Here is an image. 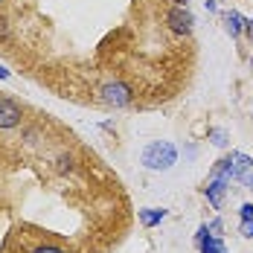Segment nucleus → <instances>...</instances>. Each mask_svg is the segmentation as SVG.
Returning <instances> with one entry per match:
<instances>
[{"instance_id": "2", "label": "nucleus", "mask_w": 253, "mask_h": 253, "mask_svg": "<svg viewBox=\"0 0 253 253\" xmlns=\"http://www.w3.org/2000/svg\"><path fill=\"white\" fill-rule=\"evenodd\" d=\"M143 166L152 169V172H166L177 163V149L169 143V140H154L143 149Z\"/></svg>"}, {"instance_id": "10", "label": "nucleus", "mask_w": 253, "mask_h": 253, "mask_svg": "<svg viewBox=\"0 0 253 253\" xmlns=\"http://www.w3.org/2000/svg\"><path fill=\"white\" fill-rule=\"evenodd\" d=\"M239 233H242L245 239H253V218H242V224H239Z\"/></svg>"}, {"instance_id": "15", "label": "nucleus", "mask_w": 253, "mask_h": 253, "mask_svg": "<svg viewBox=\"0 0 253 253\" xmlns=\"http://www.w3.org/2000/svg\"><path fill=\"white\" fill-rule=\"evenodd\" d=\"M245 35H251V38H253V21H248V24H245Z\"/></svg>"}, {"instance_id": "3", "label": "nucleus", "mask_w": 253, "mask_h": 253, "mask_svg": "<svg viewBox=\"0 0 253 253\" xmlns=\"http://www.w3.org/2000/svg\"><path fill=\"white\" fill-rule=\"evenodd\" d=\"M102 102L111 105V108H126L128 102H131V87H128L126 82H108L102 87Z\"/></svg>"}, {"instance_id": "6", "label": "nucleus", "mask_w": 253, "mask_h": 253, "mask_svg": "<svg viewBox=\"0 0 253 253\" xmlns=\"http://www.w3.org/2000/svg\"><path fill=\"white\" fill-rule=\"evenodd\" d=\"M195 245H198V251H201V253H227L224 242H221L218 236H212L207 224L198 227V233H195Z\"/></svg>"}, {"instance_id": "16", "label": "nucleus", "mask_w": 253, "mask_h": 253, "mask_svg": "<svg viewBox=\"0 0 253 253\" xmlns=\"http://www.w3.org/2000/svg\"><path fill=\"white\" fill-rule=\"evenodd\" d=\"M251 64H253V55H251Z\"/></svg>"}, {"instance_id": "1", "label": "nucleus", "mask_w": 253, "mask_h": 253, "mask_svg": "<svg viewBox=\"0 0 253 253\" xmlns=\"http://www.w3.org/2000/svg\"><path fill=\"white\" fill-rule=\"evenodd\" d=\"M233 180H236V177H233L230 157H221V160L212 166L210 180H207V186H204V198L212 204V210H221V207H224V198H227L230 183H233Z\"/></svg>"}, {"instance_id": "14", "label": "nucleus", "mask_w": 253, "mask_h": 253, "mask_svg": "<svg viewBox=\"0 0 253 253\" xmlns=\"http://www.w3.org/2000/svg\"><path fill=\"white\" fill-rule=\"evenodd\" d=\"M245 186H251L253 189V166H251V172H248V177H245Z\"/></svg>"}, {"instance_id": "12", "label": "nucleus", "mask_w": 253, "mask_h": 253, "mask_svg": "<svg viewBox=\"0 0 253 253\" xmlns=\"http://www.w3.org/2000/svg\"><path fill=\"white\" fill-rule=\"evenodd\" d=\"M32 253H67L64 248H55V245H41V248H35Z\"/></svg>"}, {"instance_id": "4", "label": "nucleus", "mask_w": 253, "mask_h": 253, "mask_svg": "<svg viewBox=\"0 0 253 253\" xmlns=\"http://www.w3.org/2000/svg\"><path fill=\"white\" fill-rule=\"evenodd\" d=\"M21 120H24L21 105L12 102L9 96H0V128H18Z\"/></svg>"}, {"instance_id": "8", "label": "nucleus", "mask_w": 253, "mask_h": 253, "mask_svg": "<svg viewBox=\"0 0 253 253\" xmlns=\"http://www.w3.org/2000/svg\"><path fill=\"white\" fill-rule=\"evenodd\" d=\"M245 18H242V12H236V9H230L227 15H224V26H227V32L233 35V38H239L242 32H245Z\"/></svg>"}, {"instance_id": "7", "label": "nucleus", "mask_w": 253, "mask_h": 253, "mask_svg": "<svg viewBox=\"0 0 253 253\" xmlns=\"http://www.w3.org/2000/svg\"><path fill=\"white\" fill-rule=\"evenodd\" d=\"M137 215H140V224L143 227H157L166 218V210L163 207H143V210H137Z\"/></svg>"}, {"instance_id": "13", "label": "nucleus", "mask_w": 253, "mask_h": 253, "mask_svg": "<svg viewBox=\"0 0 253 253\" xmlns=\"http://www.w3.org/2000/svg\"><path fill=\"white\" fill-rule=\"evenodd\" d=\"M12 76V73H9V70H6V67H3V64H0V82H6V79Z\"/></svg>"}, {"instance_id": "11", "label": "nucleus", "mask_w": 253, "mask_h": 253, "mask_svg": "<svg viewBox=\"0 0 253 253\" xmlns=\"http://www.w3.org/2000/svg\"><path fill=\"white\" fill-rule=\"evenodd\" d=\"M207 227H210V233H212V236H218V239H221V233H224V224H221V218H212Z\"/></svg>"}, {"instance_id": "17", "label": "nucleus", "mask_w": 253, "mask_h": 253, "mask_svg": "<svg viewBox=\"0 0 253 253\" xmlns=\"http://www.w3.org/2000/svg\"><path fill=\"white\" fill-rule=\"evenodd\" d=\"M0 3H3V0H0Z\"/></svg>"}, {"instance_id": "9", "label": "nucleus", "mask_w": 253, "mask_h": 253, "mask_svg": "<svg viewBox=\"0 0 253 253\" xmlns=\"http://www.w3.org/2000/svg\"><path fill=\"white\" fill-rule=\"evenodd\" d=\"M210 137H212V146L227 149V131H224V128H212V131H210Z\"/></svg>"}, {"instance_id": "5", "label": "nucleus", "mask_w": 253, "mask_h": 253, "mask_svg": "<svg viewBox=\"0 0 253 253\" xmlns=\"http://www.w3.org/2000/svg\"><path fill=\"white\" fill-rule=\"evenodd\" d=\"M166 21H169V26H172L175 32H180V35H189V32H192V24H195L192 12H189L186 6H175V9H169Z\"/></svg>"}]
</instances>
